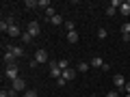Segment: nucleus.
Segmentation results:
<instances>
[{"mask_svg": "<svg viewBox=\"0 0 130 97\" xmlns=\"http://www.w3.org/2000/svg\"><path fill=\"white\" fill-rule=\"evenodd\" d=\"M48 65H50V76H52V78H54V80L63 78V69H61V67H59V63H56V60H50V63H48Z\"/></svg>", "mask_w": 130, "mask_h": 97, "instance_id": "1", "label": "nucleus"}, {"mask_svg": "<svg viewBox=\"0 0 130 97\" xmlns=\"http://www.w3.org/2000/svg\"><path fill=\"white\" fill-rule=\"evenodd\" d=\"M20 91H28L26 88V80L24 78H18V80H13V88H11V95H13V93H20Z\"/></svg>", "mask_w": 130, "mask_h": 97, "instance_id": "2", "label": "nucleus"}, {"mask_svg": "<svg viewBox=\"0 0 130 97\" xmlns=\"http://www.w3.org/2000/svg\"><path fill=\"white\" fill-rule=\"evenodd\" d=\"M5 78H9V80H18L20 78V76H18V65L7 67V69H5Z\"/></svg>", "mask_w": 130, "mask_h": 97, "instance_id": "3", "label": "nucleus"}, {"mask_svg": "<svg viewBox=\"0 0 130 97\" xmlns=\"http://www.w3.org/2000/svg\"><path fill=\"white\" fill-rule=\"evenodd\" d=\"M113 82H115V86L119 88V93H124V86H126L124 76H121V74H115V76H113Z\"/></svg>", "mask_w": 130, "mask_h": 97, "instance_id": "4", "label": "nucleus"}, {"mask_svg": "<svg viewBox=\"0 0 130 97\" xmlns=\"http://www.w3.org/2000/svg\"><path fill=\"white\" fill-rule=\"evenodd\" d=\"M35 60H37V63H50V60H48V52L46 50H37L35 52Z\"/></svg>", "mask_w": 130, "mask_h": 97, "instance_id": "5", "label": "nucleus"}, {"mask_svg": "<svg viewBox=\"0 0 130 97\" xmlns=\"http://www.w3.org/2000/svg\"><path fill=\"white\" fill-rule=\"evenodd\" d=\"M28 32H30L32 37H37L39 32H41V26H39V22H30V24H28Z\"/></svg>", "mask_w": 130, "mask_h": 97, "instance_id": "6", "label": "nucleus"}, {"mask_svg": "<svg viewBox=\"0 0 130 97\" xmlns=\"http://www.w3.org/2000/svg\"><path fill=\"white\" fill-rule=\"evenodd\" d=\"M76 71H78V69H72V67H70V69H65V71H63V78L70 82V80H74V78H76Z\"/></svg>", "mask_w": 130, "mask_h": 97, "instance_id": "7", "label": "nucleus"}, {"mask_svg": "<svg viewBox=\"0 0 130 97\" xmlns=\"http://www.w3.org/2000/svg\"><path fill=\"white\" fill-rule=\"evenodd\" d=\"M5 63L9 65V67H11V65H15V56H13V52H11V50L5 52Z\"/></svg>", "mask_w": 130, "mask_h": 97, "instance_id": "8", "label": "nucleus"}, {"mask_svg": "<svg viewBox=\"0 0 130 97\" xmlns=\"http://www.w3.org/2000/svg\"><path fill=\"white\" fill-rule=\"evenodd\" d=\"M9 50L13 52V56H15V58H22V56H24V47H15V45H11Z\"/></svg>", "mask_w": 130, "mask_h": 97, "instance_id": "9", "label": "nucleus"}, {"mask_svg": "<svg viewBox=\"0 0 130 97\" xmlns=\"http://www.w3.org/2000/svg\"><path fill=\"white\" fill-rule=\"evenodd\" d=\"M9 35H11V37H18V35H20V26H18V24H13V22H11V28H9Z\"/></svg>", "mask_w": 130, "mask_h": 97, "instance_id": "10", "label": "nucleus"}, {"mask_svg": "<svg viewBox=\"0 0 130 97\" xmlns=\"http://www.w3.org/2000/svg\"><path fill=\"white\" fill-rule=\"evenodd\" d=\"M119 13H121V15H130V5H128V2H121Z\"/></svg>", "mask_w": 130, "mask_h": 97, "instance_id": "11", "label": "nucleus"}, {"mask_svg": "<svg viewBox=\"0 0 130 97\" xmlns=\"http://www.w3.org/2000/svg\"><path fill=\"white\" fill-rule=\"evenodd\" d=\"M91 65H93V67H100V69H102V65H104V60L100 58V56H93V58H91Z\"/></svg>", "mask_w": 130, "mask_h": 97, "instance_id": "12", "label": "nucleus"}, {"mask_svg": "<svg viewBox=\"0 0 130 97\" xmlns=\"http://www.w3.org/2000/svg\"><path fill=\"white\" fill-rule=\"evenodd\" d=\"M50 24H54V26H61V24H65V22H63V17H61V15H59V13H56V15H54V17H52V19H50Z\"/></svg>", "mask_w": 130, "mask_h": 97, "instance_id": "13", "label": "nucleus"}, {"mask_svg": "<svg viewBox=\"0 0 130 97\" xmlns=\"http://www.w3.org/2000/svg\"><path fill=\"white\" fill-rule=\"evenodd\" d=\"M67 41H70V43H76V41H78V32H67Z\"/></svg>", "mask_w": 130, "mask_h": 97, "instance_id": "14", "label": "nucleus"}, {"mask_svg": "<svg viewBox=\"0 0 130 97\" xmlns=\"http://www.w3.org/2000/svg\"><path fill=\"white\" fill-rule=\"evenodd\" d=\"M121 35H130V24H121Z\"/></svg>", "mask_w": 130, "mask_h": 97, "instance_id": "15", "label": "nucleus"}, {"mask_svg": "<svg viewBox=\"0 0 130 97\" xmlns=\"http://www.w3.org/2000/svg\"><path fill=\"white\" fill-rule=\"evenodd\" d=\"M30 39H32V35H30V32L26 30V32L22 35V41H24V43H30Z\"/></svg>", "mask_w": 130, "mask_h": 97, "instance_id": "16", "label": "nucleus"}, {"mask_svg": "<svg viewBox=\"0 0 130 97\" xmlns=\"http://www.w3.org/2000/svg\"><path fill=\"white\" fill-rule=\"evenodd\" d=\"M78 71H80V74L89 71V65H87V63H78Z\"/></svg>", "mask_w": 130, "mask_h": 97, "instance_id": "17", "label": "nucleus"}, {"mask_svg": "<svg viewBox=\"0 0 130 97\" xmlns=\"http://www.w3.org/2000/svg\"><path fill=\"white\" fill-rule=\"evenodd\" d=\"M59 67H61V69L65 71V69H70V63H67V60L63 58V60H59Z\"/></svg>", "mask_w": 130, "mask_h": 97, "instance_id": "18", "label": "nucleus"}, {"mask_svg": "<svg viewBox=\"0 0 130 97\" xmlns=\"http://www.w3.org/2000/svg\"><path fill=\"white\" fill-rule=\"evenodd\" d=\"M35 7H39V2H35V0H26V9H35Z\"/></svg>", "mask_w": 130, "mask_h": 97, "instance_id": "19", "label": "nucleus"}, {"mask_svg": "<svg viewBox=\"0 0 130 97\" xmlns=\"http://www.w3.org/2000/svg\"><path fill=\"white\" fill-rule=\"evenodd\" d=\"M63 26L67 28V32H74V30H76V28H74V22H65Z\"/></svg>", "mask_w": 130, "mask_h": 97, "instance_id": "20", "label": "nucleus"}, {"mask_svg": "<svg viewBox=\"0 0 130 97\" xmlns=\"http://www.w3.org/2000/svg\"><path fill=\"white\" fill-rule=\"evenodd\" d=\"M24 97H37V91H32V88H28V91H24Z\"/></svg>", "mask_w": 130, "mask_h": 97, "instance_id": "21", "label": "nucleus"}, {"mask_svg": "<svg viewBox=\"0 0 130 97\" xmlns=\"http://www.w3.org/2000/svg\"><path fill=\"white\" fill-rule=\"evenodd\" d=\"M115 13H117V9H115V7H106V15H108V17H113Z\"/></svg>", "mask_w": 130, "mask_h": 97, "instance_id": "22", "label": "nucleus"}, {"mask_svg": "<svg viewBox=\"0 0 130 97\" xmlns=\"http://www.w3.org/2000/svg\"><path fill=\"white\" fill-rule=\"evenodd\" d=\"M39 7L41 9H50V0H39Z\"/></svg>", "mask_w": 130, "mask_h": 97, "instance_id": "23", "label": "nucleus"}, {"mask_svg": "<svg viewBox=\"0 0 130 97\" xmlns=\"http://www.w3.org/2000/svg\"><path fill=\"white\" fill-rule=\"evenodd\" d=\"M98 37L104 39V37H106V30H104V28H100V30H98Z\"/></svg>", "mask_w": 130, "mask_h": 97, "instance_id": "24", "label": "nucleus"}, {"mask_svg": "<svg viewBox=\"0 0 130 97\" xmlns=\"http://www.w3.org/2000/svg\"><path fill=\"white\" fill-rule=\"evenodd\" d=\"M111 7H115V9H119V7H121V0H113V2H111Z\"/></svg>", "mask_w": 130, "mask_h": 97, "instance_id": "25", "label": "nucleus"}, {"mask_svg": "<svg viewBox=\"0 0 130 97\" xmlns=\"http://www.w3.org/2000/svg\"><path fill=\"white\" fill-rule=\"evenodd\" d=\"M65 82H67L65 78H59V80H56V84H59V86H65Z\"/></svg>", "mask_w": 130, "mask_h": 97, "instance_id": "26", "label": "nucleus"}, {"mask_svg": "<svg viewBox=\"0 0 130 97\" xmlns=\"http://www.w3.org/2000/svg\"><path fill=\"white\" fill-rule=\"evenodd\" d=\"M0 97H11V91H0Z\"/></svg>", "mask_w": 130, "mask_h": 97, "instance_id": "27", "label": "nucleus"}, {"mask_svg": "<svg viewBox=\"0 0 130 97\" xmlns=\"http://www.w3.org/2000/svg\"><path fill=\"white\" fill-rule=\"evenodd\" d=\"M124 93H126V95H130V82H126V86H124Z\"/></svg>", "mask_w": 130, "mask_h": 97, "instance_id": "28", "label": "nucleus"}, {"mask_svg": "<svg viewBox=\"0 0 130 97\" xmlns=\"http://www.w3.org/2000/svg\"><path fill=\"white\" fill-rule=\"evenodd\" d=\"M106 97H119V93H117V91H113V93H108Z\"/></svg>", "mask_w": 130, "mask_h": 97, "instance_id": "29", "label": "nucleus"}, {"mask_svg": "<svg viewBox=\"0 0 130 97\" xmlns=\"http://www.w3.org/2000/svg\"><path fill=\"white\" fill-rule=\"evenodd\" d=\"M126 97H130V95H126Z\"/></svg>", "mask_w": 130, "mask_h": 97, "instance_id": "30", "label": "nucleus"}, {"mask_svg": "<svg viewBox=\"0 0 130 97\" xmlns=\"http://www.w3.org/2000/svg\"><path fill=\"white\" fill-rule=\"evenodd\" d=\"M22 97H24V95H22Z\"/></svg>", "mask_w": 130, "mask_h": 97, "instance_id": "31", "label": "nucleus"}]
</instances>
